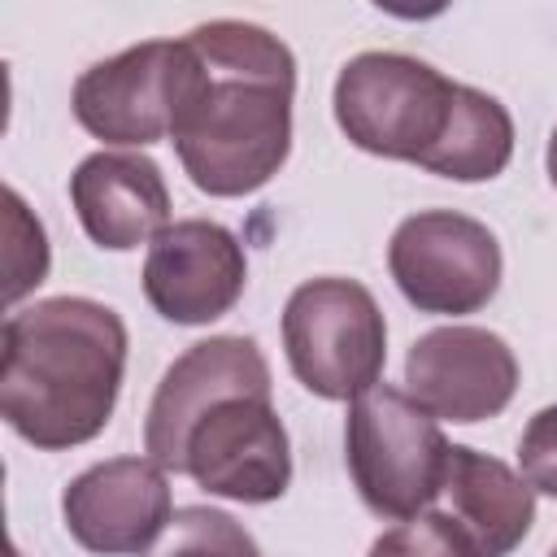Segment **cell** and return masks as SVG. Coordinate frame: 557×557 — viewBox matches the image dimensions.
Returning <instances> with one entry per match:
<instances>
[{
    "label": "cell",
    "mask_w": 557,
    "mask_h": 557,
    "mask_svg": "<svg viewBox=\"0 0 557 557\" xmlns=\"http://www.w3.org/2000/svg\"><path fill=\"white\" fill-rule=\"evenodd\" d=\"M296 57L265 26L218 17L183 39L170 144L209 196L265 187L292 152Z\"/></svg>",
    "instance_id": "1"
},
{
    "label": "cell",
    "mask_w": 557,
    "mask_h": 557,
    "mask_svg": "<svg viewBox=\"0 0 557 557\" xmlns=\"http://www.w3.org/2000/svg\"><path fill=\"white\" fill-rule=\"evenodd\" d=\"M126 374L122 318L87 296L35 300L4 318L0 413L35 448H74L104 431Z\"/></svg>",
    "instance_id": "2"
},
{
    "label": "cell",
    "mask_w": 557,
    "mask_h": 557,
    "mask_svg": "<svg viewBox=\"0 0 557 557\" xmlns=\"http://www.w3.org/2000/svg\"><path fill=\"white\" fill-rule=\"evenodd\" d=\"M466 83L405 52H361L335 78V122L361 152L431 165L448 139Z\"/></svg>",
    "instance_id": "3"
},
{
    "label": "cell",
    "mask_w": 557,
    "mask_h": 557,
    "mask_svg": "<svg viewBox=\"0 0 557 557\" xmlns=\"http://www.w3.org/2000/svg\"><path fill=\"white\" fill-rule=\"evenodd\" d=\"M348 474L361 500L392 522H409L426 513L448 474L453 444L435 426V418L400 387L374 383L357 400H348Z\"/></svg>",
    "instance_id": "4"
},
{
    "label": "cell",
    "mask_w": 557,
    "mask_h": 557,
    "mask_svg": "<svg viewBox=\"0 0 557 557\" xmlns=\"http://www.w3.org/2000/svg\"><path fill=\"white\" fill-rule=\"evenodd\" d=\"M283 348L292 374L322 400H357L387 361V326L357 278H309L287 296Z\"/></svg>",
    "instance_id": "5"
},
{
    "label": "cell",
    "mask_w": 557,
    "mask_h": 557,
    "mask_svg": "<svg viewBox=\"0 0 557 557\" xmlns=\"http://www.w3.org/2000/svg\"><path fill=\"white\" fill-rule=\"evenodd\" d=\"M387 270L400 296L422 313H474L500 287L496 235L453 209L405 218L387 244Z\"/></svg>",
    "instance_id": "6"
},
{
    "label": "cell",
    "mask_w": 557,
    "mask_h": 557,
    "mask_svg": "<svg viewBox=\"0 0 557 557\" xmlns=\"http://www.w3.org/2000/svg\"><path fill=\"white\" fill-rule=\"evenodd\" d=\"M183 474L226 500H278L292 483V444L270 396L244 392L213 400L187 431Z\"/></svg>",
    "instance_id": "7"
},
{
    "label": "cell",
    "mask_w": 557,
    "mask_h": 557,
    "mask_svg": "<svg viewBox=\"0 0 557 557\" xmlns=\"http://www.w3.org/2000/svg\"><path fill=\"white\" fill-rule=\"evenodd\" d=\"M183 74V39H148L96 61L74 83V117L104 144L148 148L170 135Z\"/></svg>",
    "instance_id": "8"
},
{
    "label": "cell",
    "mask_w": 557,
    "mask_h": 557,
    "mask_svg": "<svg viewBox=\"0 0 557 557\" xmlns=\"http://www.w3.org/2000/svg\"><path fill=\"white\" fill-rule=\"evenodd\" d=\"M248 283V261L239 239L209 218L170 222L144 261L148 305L178 326H205L235 309Z\"/></svg>",
    "instance_id": "9"
},
{
    "label": "cell",
    "mask_w": 557,
    "mask_h": 557,
    "mask_svg": "<svg viewBox=\"0 0 557 557\" xmlns=\"http://www.w3.org/2000/svg\"><path fill=\"white\" fill-rule=\"evenodd\" d=\"M409 396L444 422L496 418L518 392L513 348L483 326H435L405 357Z\"/></svg>",
    "instance_id": "10"
},
{
    "label": "cell",
    "mask_w": 557,
    "mask_h": 557,
    "mask_svg": "<svg viewBox=\"0 0 557 557\" xmlns=\"http://www.w3.org/2000/svg\"><path fill=\"white\" fill-rule=\"evenodd\" d=\"M261 392L270 396V366L257 339L248 335H213L191 344L157 383L148 422H144V448L161 470L183 474V444L196 418L222 400V396H244Z\"/></svg>",
    "instance_id": "11"
},
{
    "label": "cell",
    "mask_w": 557,
    "mask_h": 557,
    "mask_svg": "<svg viewBox=\"0 0 557 557\" xmlns=\"http://www.w3.org/2000/svg\"><path fill=\"white\" fill-rule=\"evenodd\" d=\"M65 531L100 557L144 553L174 518L170 479L152 457H113L78 479L61 496Z\"/></svg>",
    "instance_id": "12"
},
{
    "label": "cell",
    "mask_w": 557,
    "mask_h": 557,
    "mask_svg": "<svg viewBox=\"0 0 557 557\" xmlns=\"http://www.w3.org/2000/svg\"><path fill=\"white\" fill-rule=\"evenodd\" d=\"M70 200L91 244L126 252L170 226V187L152 157L91 152L70 174Z\"/></svg>",
    "instance_id": "13"
},
{
    "label": "cell",
    "mask_w": 557,
    "mask_h": 557,
    "mask_svg": "<svg viewBox=\"0 0 557 557\" xmlns=\"http://www.w3.org/2000/svg\"><path fill=\"white\" fill-rule=\"evenodd\" d=\"M440 496L479 557H509L535 522V487L505 461L466 444H453Z\"/></svg>",
    "instance_id": "14"
},
{
    "label": "cell",
    "mask_w": 557,
    "mask_h": 557,
    "mask_svg": "<svg viewBox=\"0 0 557 557\" xmlns=\"http://www.w3.org/2000/svg\"><path fill=\"white\" fill-rule=\"evenodd\" d=\"M513 157V117L509 109L479 91V87H466L461 91V109H457V122L448 131V139L440 144V152L431 157V174L440 178H453V183H483V178H496Z\"/></svg>",
    "instance_id": "15"
},
{
    "label": "cell",
    "mask_w": 557,
    "mask_h": 557,
    "mask_svg": "<svg viewBox=\"0 0 557 557\" xmlns=\"http://www.w3.org/2000/svg\"><path fill=\"white\" fill-rule=\"evenodd\" d=\"M139 557H261V553L257 540L231 513L209 505H187L174 509L165 531Z\"/></svg>",
    "instance_id": "16"
},
{
    "label": "cell",
    "mask_w": 557,
    "mask_h": 557,
    "mask_svg": "<svg viewBox=\"0 0 557 557\" xmlns=\"http://www.w3.org/2000/svg\"><path fill=\"white\" fill-rule=\"evenodd\" d=\"M4 300L17 305L30 287L44 283L48 274V239H44V226L30 218V209L22 205V196L13 187H4Z\"/></svg>",
    "instance_id": "17"
},
{
    "label": "cell",
    "mask_w": 557,
    "mask_h": 557,
    "mask_svg": "<svg viewBox=\"0 0 557 557\" xmlns=\"http://www.w3.org/2000/svg\"><path fill=\"white\" fill-rule=\"evenodd\" d=\"M370 557H479V553L444 509H426L383 531L370 544Z\"/></svg>",
    "instance_id": "18"
},
{
    "label": "cell",
    "mask_w": 557,
    "mask_h": 557,
    "mask_svg": "<svg viewBox=\"0 0 557 557\" xmlns=\"http://www.w3.org/2000/svg\"><path fill=\"white\" fill-rule=\"evenodd\" d=\"M518 466L535 492L557 496V405L540 409L527 422V431L518 440Z\"/></svg>",
    "instance_id": "19"
},
{
    "label": "cell",
    "mask_w": 557,
    "mask_h": 557,
    "mask_svg": "<svg viewBox=\"0 0 557 557\" xmlns=\"http://www.w3.org/2000/svg\"><path fill=\"white\" fill-rule=\"evenodd\" d=\"M544 161H548V178H553V187H557V126H553V135H548V152H544Z\"/></svg>",
    "instance_id": "20"
},
{
    "label": "cell",
    "mask_w": 557,
    "mask_h": 557,
    "mask_svg": "<svg viewBox=\"0 0 557 557\" xmlns=\"http://www.w3.org/2000/svg\"><path fill=\"white\" fill-rule=\"evenodd\" d=\"M9 557H22V553H17V548H9Z\"/></svg>",
    "instance_id": "21"
},
{
    "label": "cell",
    "mask_w": 557,
    "mask_h": 557,
    "mask_svg": "<svg viewBox=\"0 0 557 557\" xmlns=\"http://www.w3.org/2000/svg\"><path fill=\"white\" fill-rule=\"evenodd\" d=\"M548 557H557V548H553V553H548Z\"/></svg>",
    "instance_id": "22"
}]
</instances>
